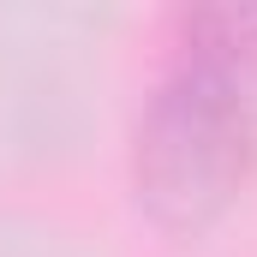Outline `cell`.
<instances>
[{"mask_svg":"<svg viewBox=\"0 0 257 257\" xmlns=\"http://www.w3.org/2000/svg\"><path fill=\"white\" fill-rule=\"evenodd\" d=\"M257 180V78L174 60L126 138L132 209L168 233H215Z\"/></svg>","mask_w":257,"mask_h":257,"instance_id":"obj_1","label":"cell"},{"mask_svg":"<svg viewBox=\"0 0 257 257\" xmlns=\"http://www.w3.org/2000/svg\"><path fill=\"white\" fill-rule=\"evenodd\" d=\"M174 60L215 66L233 78H257V0L186 6L174 18Z\"/></svg>","mask_w":257,"mask_h":257,"instance_id":"obj_2","label":"cell"}]
</instances>
